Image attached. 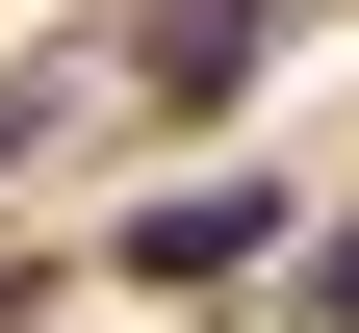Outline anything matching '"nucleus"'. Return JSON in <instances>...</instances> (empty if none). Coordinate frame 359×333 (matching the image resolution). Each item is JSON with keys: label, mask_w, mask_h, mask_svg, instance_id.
<instances>
[{"label": "nucleus", "mask_w": 359, "mask_h": 333, "mask_svg": "<svg viewBox=\"0 0 359 333\" xmlns=\"http://www.w3.org/2000/svg\"><path fill=\"white\" fill-rule=\"evenodd\" d=\"M308 308H334V333H359V231H334V257H308Z\"/></svg>", "instance_id": "7ed1b4c3"}, {"label": "nucleus", "mask_w": 359, "mask_h": 333, "mask_svg": "<svg viewBox=\"0 0 359 333\" xmlns=\"http://www.w3.org/2000/svg\"><path fill=\"white\" fill-rule=\"evenodd\" d=\"M257 26H283V0H154V103H231V77H257Z\"/></svg>", "instance_id": "f03ea898"}, {"label": "nucleus", "mask_w": 359, "mask_h": 333, "mask_svg": "<svg viewBox=\"0 0 359 333\" xmlns=\"http://www.w3.org/2000/svg\"><path fill=\"white\" fill-rule=\"evenodd\" d=\"M257 231H283V205H257V179H180V205L128 231V282H154V308H180V282H257Z\"/></svg>", "instance_id": "f257e3e1"}]
</instances>
